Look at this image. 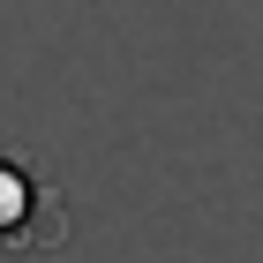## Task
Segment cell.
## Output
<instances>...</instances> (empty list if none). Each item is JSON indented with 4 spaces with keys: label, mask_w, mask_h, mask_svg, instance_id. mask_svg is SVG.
Returning <instances> with one entry per match:
<instances>
[{
    "label": "cell",
    "mask_w": 263,
    "mask_h": 263,
    "mask_svg": "<svg viewBox=\"0 0 263 263\" xmlns=\"http://www.w3.org/2000/svg\"><path fill=\"white\" fill-rule=\"evenodd\" d=\"M61 241H68V196L53 188V173L23 151H0V256H30Z\"/></svg>",
    "instance_id": "1"
}]
</instances>
